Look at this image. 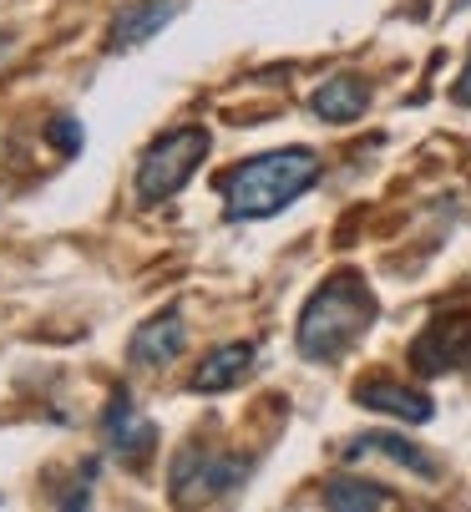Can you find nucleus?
<instances>
[{
    "label": "nucleus",
    "instance_id": "obj_1",
    "mask_svg": "<svg viewBox=\"0 0 471 512\" xmlns=\"http://www.w3.org/2000/svg\"><path fill=\"white\" fill-rule=\"evenodd\" d=\"M375 315H380V305H375V289L365 284V274L340 269L304 300L299 325H294V345L304 360H340L365 340Z\"/></svg>",
    "mask_w": 471,
    "mask_h": 512
},
{
    "label": "nucleus",
    "instance_id": "obj_10",
    "mask_svg": "<svg viewBox=\"0 0 471 512\" xmlns=\"http://www.w3.org/2000/svg\"><path fill=\"white\" fill-rule=\"evenodd\" d=\"M178 11H183V0H137V6H122V16L107 31V51H132V46L152 41Z\"/></svg>",
    "mask_w": 471,
    "mask_h": 512
},
{
    "label": "nucleus",
    "instance_id": "obj_4",
    "mask_svg": "<svg viewBox=\"0 0 471 512\" xmlns=\"http://www.w3.org/2000/svg\"><path fill=\"white\" fill-rule=\"evenodd\" d=\"M254 462L249 457H233V452H183L173 462V502L178 507H198V502H218L233 497L249 482Z\"/></svg>",
    "mask_w": 471,
    "mask_h": 512
},
{
    "label": "nucleus",
    "instance_id": "obj_3",
    "mask_svg": "<svg viewBox=\"0 0 471 512\" xmlns=\"http://www.w3.org/2000/svg\"><path fill=\"white\" fill-rule=\"evenodd\" d=\"M208 148H213L208 127H173L163 137H152L142 148V158H137V198L163 203V198L183 193L193 183V173L203 168Z\"/></svg>",
    "mask_w": 471,
    "mask_h": 512
},
{
    "label": "nucleus",
    "instance_id": "obj_14",
    "mask_svg": "<svg viewBox=\"0 0 471 512\" xmlns=\"http://www.w3.org/2000/svg\"><path fill=\"white\" fill-rule=\"evenodd\" d=\"M46 137H51V148L66 153V158H71V153H82V127H76L71 117H56V122L46 127Z\"/></svg>",
    "mask_w": 471,
    "mask_h": 512
},
{
    "label": "nucleus",
    "instance_id": "obj_2",
    "mask_svg": "<svg viewBox=\"0 0 471 512\" xmlns=\"http://www.w3.org/2000/svg\"><path fill=\"white\" fill-rule=\"evenodd\" d=\"M320 153L309 148H274L259 153L249 163H239L223 178V213L233 224H254V218H274L284 213L294 198H304L320 183Z\"/></svg>",
    "mask_w": 471,
    "mask_h": 512
},
{
    "label": "nucleus",
    "instance_id": "obj_8",
    "mask_svg": "<svg viewBox=\"0 0 471 512\" xmlns=\"http://www.w3.org/2000/svg\"><path fill=\"white\" fill-rule=\"evenodd\" d=\"M355 401L365 411H380V416H396V421H411V426H426L436 416V401L416 386H401V381H360L355 386Z\"/></svg>",
    "mask_w": 471,
    "mask_h": 512
},
{
    "label": "nucleus",
    "instance_id": "obj_7",
    "mask_svg": "<svg viewBox=\"0 0 471 512\" xmlns=\"http://www.w3.org/2000/svg\"><path fill=\"white\" fill-rule=\"evenodd\" d=\"M102 436H107V447H112V452H122L127 462H147V452L157 447V426L132 406V396H127V391H117V396L107 401Z\"/></svg>",
    "mask_w": 471,
    "mask_h": 512
},
{
    "label": "nucleus",
    "instance_id": "obj_13",
    "mask_svg": "<svg viewBox=\"0 0 471 512\" xmlns=\"http://www.w3.org/2000/svg\"><path fill=\"white\" fill-rule=\"evenodd\" d=\"M325 507H335V512H385V507H396V497H390L380 482L335 477V482L325 487Z\"/></svg>",
    "mask_w": 471,
    "mask_h": 512
},
{
    "label": "nucleus",
    "instance_id": "obj_9",
    "mask_svg": "<svg viewBox=\"0 0 471 512\" xmlns=\"http://www.w3.org/2000/svg\"><path fill=\"white\" fill-rule=\"evenodd\" d=\"M249 371H254V345L249 340H233V345H218L213 355H203V365L193 371L188 391L193 396H223L233 386H244Z\"/></svg>",
    "mask_w": 471,
    "mask_h": 512
},
{
    "label": "nucleus",
    "instance_id": "obj_11",
    "mask_svg": "<svg viewBox=\"0 0 471 512\" xmlns=\"http://www.w3.org/2000/svg\"><path fill=\"white\" fill-rule=\"evenodd\" d=\"M370 452L390 457L396 467H406V472H416V477H426V482H436V477H441V462H436V457H426L416 442H406V436H396V431H365V436H355L345 457L355 462V457H370Z\"/></svg>",
    "mask_w": 471,
    "mask_h": 512
},
{
    "label": "nucleus",
    "instance_id": "obj_15",
    "mask_svg": "<svg viewBox=\"0 0 471 512\" xmlns=\"http://www.w3.org/2000/svg\"><path fill=\"white\" fill-rule=\"evenodd\" d=\"M456 102H461V107H471V61L461 66V77H456Z\"/></svg>",
    "mask_w": 471,
    "mask_h": 512
},
{
    "label": "nucleus",
    "instance_id": "obj_12",
    "mask_svg": "<svg viewBox=\"0 0 471 512\" xmlns=\"http://www.w3.org/2000/svg\"><path fill=\"white\" fill-rule=\"evenodd\" d=\"M309 107H314V117H325V122H355L370 107V87L360 77H330V82L314 87Z\"/></svg>",
    "mask_w": 471,
    "mask_h": 512
},
{
    "label": "nucleus",
    "instance_id": "obj_5",
    "mask_svg": "<svg viewBox=\"0 0 471 512\" xmlns=\"http://www.w3.org/2000/svg\"><path fill=\"white\" fill-rule=\"evenodd\" d=\"M461 360H471V315L466 310L436 315L411 340V365H416L421 376H446V371H456Z\"/></svg>",
    "mask_w": 471,
    "mask_h": 512
},
{
    "label": "nucleus",
    "instance_id": "obj_6",
    "mask_svg": "<svg viewBox=\"0 0 471 512\" xmlns=\"http://www.w3.org/2000/svg\"><path fill=\"white\" fill-rule=\"evenodd\" d=\"M188 350V325H183V310H163L152 315L137 335H132V365L137 371H163V365H173L178 355Z\"/></svg>",
    "mask_w": 471,
    "mask_h": 512
}]
</instances>
